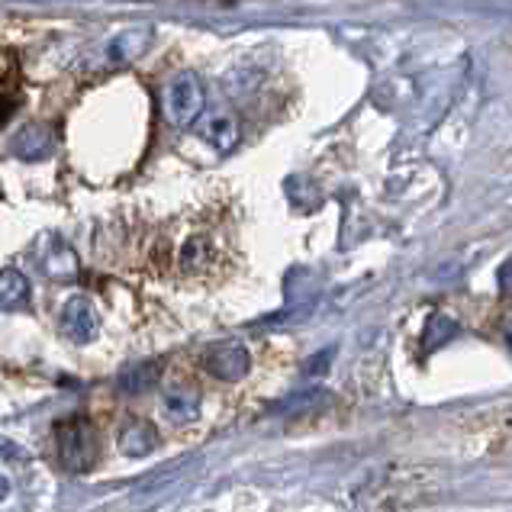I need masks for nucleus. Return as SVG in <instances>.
Masks as SVG:
<instances>
[{
    "label": "nucleus",
    "mask_w": 512,
    "mask_h": 512,
    "mask_svg": "<svg viewBox=\"0 0 512 512\" xmlns=\"http://www.w3.org/2000/svg\"><path fill=\"white\" fill-rule=\"evenodd\" d=\"M52 149H55V136L46 123H29L13 136V152L26 158V162H42V158L52 155Z\"/></svg>",
    "instance_id": "6e6552de"
},
{
    "label": "nucleus",
    "mask_w": 512,
    "mask_h": 512,
    "mask_svg": "<svg viewBox=\"0 0 512 512\" xmlns=\"http://www.w3.org/2000/svg\"><path fill=\"white\" fill-rule=\"evenodd\" d=\"M455 319H448V316H432L429 319V326H426V335H422V348L426 351H435L438 345H445L448 339H455Z\"/></svg>",
    "instance_id": "ddd939ff"
},
{
    "label": "nucleus",
    "mask_w": 512,
    "mask_h": 512,
    "mask_svg": "<svg viewBox=\"0 0 512 512\" xmlns=\"http://www.w3.org/2000/svg\"><path fill=\"white\" fill-rule=\"evenodd\" d=\"M58 329H62L68 339L78 342V345L94 342L97 332H100V319H97L94 303L87 297H81V294L68 297L65 306H62V313H58Z\"/></svg>",
    "instance_id": "7ed1b4c3"
},
{
    "label": "nucleus",
    "mask_w": 512,
    "mask_h": 512,
    "mask_svg": "<svg viewBox=\"0 0 512 512\" xmlns=\"http://www.w3.org/2000/svg\"><path fill=\"white\" fill-rule=\"evenodd\" d=\"M55 438H58V458H62V464L71 474H87L97 464L100 438L87 419H81V416L65 419L62 426L55 429Z\"/></svg>",
    "instance_id": "f03ea898"
},
{
    "label": "nucleus",
    "mask_w": 512,
    "mask_h": 512,
    "mask_svg": "<svg viewBox=\"0 0 512 512\" xmlns=\"http://www.w3.org/2000/svg\"><path fill=\"white\" fill-rule=\"evenodd\" d=\"M158 371H162V368H158L155 361L136 364V368L123 371V377H120V390H123V393H133V397H139V393L152 390V387L158 384Z\"/></svg>",
    "instance_id": "f8f14e48"
},
{
    "label": "nucleus",
    "mask_w": 512,
    "mask_h": 512,
    "mask_svg": "<svg viewBox=\"0 0 512 512\" xmlns=\"http://www.w3.org/2000/svg\"><path fill=\"white\" fill-rule=\"evenodd\" d=\"M200 139L210 142L216 152H232L242 139V126L236 120V113H226V110H216L210 113L207 120L200 123Z\"/></svg>",
    "instance_id": "423d86ee"
},
{
    "label": "nucleus",
    "mask_w": 512,
    "mask_h": 512,
    "mask_svg": "<svg viewBox=\"0 0 512 512\" xmlns=\"http://www.w3.org/2000/svg\"><path fill=\"white\" fill-rule=\"evenodd\" d=\"M500 294H503V297L509 294V265L500 268Z\"/></svg>",
    "instance_id": "4468645a"
},
{
    "label": "nucleus",
    "mask_w": 512,
    "mask_h": 512,
    "mask_svg": "<svg viewBox=\"0 0 512 512\" xmlns=\"http://www.w3.org/2000/svg\"><path fill=\"white\" fill-rule=\"evenodd\" d=\"M207 368L219 380H242L248 374V368H252V358H248L245 345L229 342V345H219V348L210 351Z\"/></svg>",
    "instance_id": "0eeeda50"
},
{
    "label": "nucleus",
    "mask_w": 512,
    "mask_h": 512,
    "mask_svg": "<svg viewBox=\"0 0 512 512\" xmlns=\"http://www.w3.org/2000/svg\"><path fill=\"white\" fill-rule=\"evenodd\" d=\"M7 493H10V480L0 474V500H7Z\"/></svg>",
    "instance_id": "2eb2a0df"
},
{
    "label": "nucleus",
    "mask_w": 512,
    "mask_h": 512,
    "mask_svg": "<svg viewBox=\"0 0 512 512\" xmlns=\"http://www.w3.org/2000/svg\"><path fill=\"white\" fill-rule=\"evenodd\" d=\"M116 445H120V451L126 458H145L158 448V432H155L152 422L129 419L120 429V435H116Z\"/></svg>",
    "instance_id": "1a4fd4ad"
},
{
    "label": "nucleus",
    "mask_w": 512,
    "mask_h": 512,
    "mask_svg": "<svg viewBox=\"0 0 512 512\" xmlns=\"http://www.w3.org/2000/svg\"><path fill=\"white\" fill-rule=\"evenodd\" d=\"M207 110V87L197 71H178L162 91V113L171 126L187 129L194 126Z\"/></svg>",
    "instance_id": "f257e3e1"
},
{
    "label": "nucleus",
    "mask_w": 512,
    "mask_h": 512,
    "mask_svg": "<svg viewBox=\"0 0 512 512\" xmlns=\"http://www.w3.org/2000/svg\"><path fill=\"white\" fill-rule=\"evenodd\" d=\"M165 409H168V416L171 419H178V422H190V419H197V413H200V393H197V387H184V384H178V387H168L165 390Z\"/></svg>",
    "instance_id": "9d476101"
},
{
    "label": "nucleus",
    "mask_w": 512,
    "mask_h": 512,
    "mask_svg": "<svg viewBox=\"0 0 512 512\" xmlns=\"http://www.w3.org/2000/svg\"><path fill=\"white\" fill-rule=\"evenodd\" d=\"M29 303V281L26 274L17 268H4L0 271V306L4 310H23Z\"/></svg>",
    "instance_id": "9b49d317"
},
{
    "label": "nucleus",
    "mask_w": 512,
    "mask_h": 512,
    "mask_svg": "<svg viewBox=\"0 0 512 512\" xmlns=\"http://www.w3.org/2000/svg\"><path fill=\"white\" fill-rule=\"evenodd\" d=\"M152 39H155V26H129L120 29L107 46H104V58L110 65H126V62H136L145 52L152 49Z\"/></svg>",
    "instance_id": "20e7f679"
},
{
    "label": "nucleus",
    "mask_w": 512,
    "mask_h": 512,
    "mask_svg": "<svg viewBox=\"0 0 512 512\" xmlns=\"http://www.w3.org/2000/svg\"><path fill=\"white\" fill-rule=\"evenodd\" d=\"M42 245L46 248H39V268L49 277H55V281H75L81 271L78 255L55 236H42Z\"/></svg>",
    "instance_id": "39448f33"
}]
</instances>
